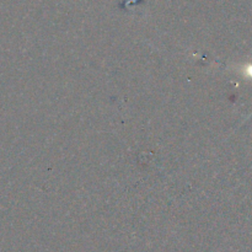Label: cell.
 Segmentation results:
<instances>
[{
	"mask_svg": "<svg viewBox=\"0 0 252 252\" xmlns=\"http://www.w3.org/2000/svg\"><path fill=\"white\" fill-rule=\"evenodd\" d=\"M244 74H245V76H248V78L252 79V64H249V65H246L245 68H244Z\"/></svg>",
	"mask_w": 252,
	"mask_h": 252,
	"instance_id": "6da1fadb",
	"label": "cell"
}]
</instances>
